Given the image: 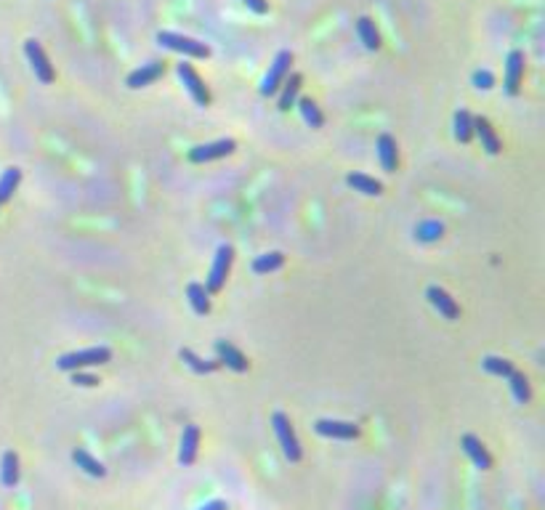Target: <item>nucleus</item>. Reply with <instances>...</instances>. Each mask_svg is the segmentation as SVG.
<instances>
[{
	"label": "nucleus",
	"mask_w": 545,
	"mask_h": 510,
	"mask_svg": "<svg viewBox=\"0 0 545 510\" xmlns=\"http://www.w3.org/2000/svg\"><path fill=\"white\" fill-rule=\"evenodd\" d=\"M112 359V351L107 346H93V349L72 351L56 359V367L64 372H78L83 367H96V364H107Z\"/></svg>",
	"instance_id": "f257e3e1"
},
{
	"label": "nucleus",
	"mask_w": 545,
	"mask_h": 510,
	"mask_svg": "<svg viewBox=\"0 0 545 510\" xmlns=\"http://www.w3.org/2000/svg\"><path fill=\"white\" fill-rule=\"evenodd\" d=\"M157 43L162 48H171L176 53H184V56H192V59H208L211 56V48L205 43L194 41V38H186V35H179V32H168L162 30L157 32Z\"/></svg>",
	"instance_id": "f03ea898"
},
{
	"label": "nucleus",
	"mask_w": 545,
	"mask_h": 510,
	"mask_svg": "<svg viewBox=\"0 0 545 510\" xmlns=\"http://www.w3.org/2000/svg\"><path fill=\"white\" fill-rule=\"evenodd\" d=\"M272 425H274L277 439H280V447H282L285 457H287L290 462L301 460L303 450H301V444H298V436H295V430H293V423L287 420V415H285V412H274Z\"/></svg>",
	"instance_id": "7ed1b4c3"
},
{
	"label": "nucleus",
	"mask_w": 545,
	"mask_h": 510,
	"mask_svg": "<svg viewBox=\"0 0 545 510\" xmlns=\"http://www.w3.org/2000/svg\"><path fill=\"white\" fill-rule=\"evenodd\" d=\"M290 64H293V53H290V51H280L274 64L269 67V72H266V78H263L261 96H274L277 90L282 88L285 78L290 75Z\"/></svg>",
	"instance_id": "20e7f679"
},
{
	"label": "nucleus",
	"mask_w": 545,
	"mask_h": 510,
	"mask_svg": "<svg viewBox=\"0 0 545 510\" xmlns=\"http://www.w3.org/2000/svg\"><path fill=\"white\" fill-rule=\"evenodd\" d=\"M176 75L181 78L184 83V88L189 90V96H192L200 107H208L211 104V90H208V85L202 83V78L197 75V70H194L192 64H176Z\"/></svg>",
	"instance_id": "39448f33"
},
{
	"label": "nucleus",
	"mask_w": 545,
	"mask_h": 510,
	"mask_svg": "<svg viewBox=\"0 0 545 510\" xmlns=\"http://www.w3.org/2000/svg\"><path fill=\"white\" fill-rule=\"evenodd\" d=\"M232 260H234V248L223 242L218 253H216V260H213V269L211 277H208V292H221L223 282L229 277V269H232Z\"/></svg>",
	"instance_id": "423d86ee"
},
{
	"label": "nucleus",
	"mask_w": 545,
	"mask_h": 510,
	"mask_svg": "<svg viewBox=\"0 0 545 510\" xmlns=\"http://www.w3.org/2000/svg\"><path fill=\"white\" fill-rule=\"evenodd\" d=\"M24 53H27V59H30V67L32 72H35V78L41 83H53L56 80V72H53V67H51V61L48 56H46V51H43V46L38 41H27L24 43Z\"/></svg>",
	"instance_id": "0eeeda50"
},
{
	"label": "nucleus",
	"mask_w": 545,
	"mask_h": 510,
	"mask_svg": "<svg viewBox=\"0 0 545 510\" xmlns=\"http://www.w3.org/2000/svg\"><path fill=\"white\" fill-rule=\"evenodd\" d=\"M237 149V141L234 139H221V141H213V144H200L189 152V160L202 165V162H213V160H221V157H229L232 152Z\"/></svg>",
	"instance_id": "6e6552de"
},
{
	"label": "nucleus",
	"mask_w": 545,
	"mask_h": 510,
	"mask_svg": "<svg viewBox=\"0 0 545 510\" xmlns=\"http://www.w3.org/2000/svg\"><path fill=\"white\" fill-rule=\"evenodd\" d=\"M162 75H165V61L152 59V61L142 64L139 70H133L131 75H128V88H133V90L147 88V85H152L154 80H160Z\"/></svg>",
	"instance_id": "1a4fd4ad"
},
{
	"label": "nucleus",
	"mask_w": 545,
	"mask_h": 510,
	"mask_svg": "<svg viewBox=\"0 0 545 510\" xmlns=\"http://www.w3.org/2000/svg\"><path fill=\"white\" fill-rule=\"evenodd\" d=\"M425 298H428V303H431L445 319H450V322L460 319V306H457L453 295H450L447 290H442L439 285H431V287L425 290Z\"/></svg>",
	"instance_id": "9d476101"
},
{
	"label": "nucleus",
	"mask_w": 545,
	"mask_h": 510,
	"mask_svg": "<svg viewBox=\"0 0 545 510\" xmlns=\"http://www.w3.org/2000/svg\"><path fill=\"white\" fill-rule=\"evenodd\" d=\"M314 430L324 436V439H356L359 436V425L356 423H346V420H317L314 423Z\"/></svg>",
	"instance_id": "9b49d317"
},
{
	"label": "nucleus",
	"mask_w": 545,
	"mask_h": 510,
	"mask_svg": "<svg viewBox=\"0 0 545 510\" xmlns=\"http://www.w3.org/2000/svg\"><path fill=\"white\" fill-rule=\"evenodd\" d=\"M522 78H524V53L522 51H511L508 53V67H505V93L508 96L519 93Z\"/></svg>",
	"instance_id": "f8f14e48"
},
{
	"label": "nucleus",
	"mask_w": 545,
	"mask_h": 510,
	"mask_svg": "<svg viewBox=\"0 0 545 510\" xmlns=\"http://www.w3.org/2000/svg\"><path fill=\"white\" fill-rule=\"evenodd\" d=\"M216 354H218V361L226 364L229 370L234 372H248L250 370V361L245 356L240 349H234L232 343H226V340H216Z\"/></svg>",
	"instance_id": "ddd939ff"
},
{
	"label": "nucleus",
	"mask_w": 545,
	"mask_h": 510,
	"mask_svg": "<svg viewBox=\"0 0 545 510\" xmlns=\"http://www.w3.org/2000/svg\"><path fill=\"white\" fill-rule=\"evenodd\" d=\"M197 450H200V428L189 423L186 428H184V436H181V452H179V462L181 465H192L197 460Z\"/></svg>",
	"instance_id": "4468645a"
},
{
	"label": "nucleus",
	"mask_w": 545,
	"mask_h": 510,
	"mask_svg": "<svg viewBox=\"0 0 545 510\" xmlns=\"http://www.w3.org/2000/svg\"><path fill=\"white\" fill-rule=\"evenodd\" d=\"M463 452L468 455V457H471V462H474L479 470H490V468H492V457H490L487 447L479 439H476V436H471V433H465V436H463Z\"/></svg>",
	"instance_id": "2eb2a0df"
},
{
	"label": "nucleus",
	"mask_w": 545,
	"mask_h": 510,
	"mask_svg": "<svg viewBox=\"0 0 545 510\" xmlns=\"http://www.w3.org/2000/svg\"><path fill=\"white\" fill-rule=\"evenodd\" d=\"M378 157H381V165H383L386 173H396L399 152H396V141L391 133H381V139H378Z\"/></svg>",
	"instance_id": "dca6fc26"
},
{
	"label": "nucleus",
	"mask_w": 545,
	"mask_h": 510,
	"mask_svg": "<svg viewBox=\"0 0 545 510\" xmlns=\"http://www.w3.org/2000/svg\"><path fill=\"white\" fill-rule=\"evenodd\" d=\"M474 133L479 136V141H482V147H485L490 154H500V149H503V144H500V139H497V133L495 128L490 125V120L487 117H474Z\"/></svg>",
	"instance_id": "f3484780"
},
{
	"label": "nucleus",
	"mask_w": 545,
	"mask_h": 510,
	"mask_svg": "<svg viewBox=\"0 0 545 510\" xmlns=\"http://www.w3.org/2000/svg\"><path fill=\"white\" fill-rule=\"evenodd\" d=\"M301 83L303 78L298 72H290L282 83V93H280V99H277V110L280 112H287L293 107L295 101H298V93H301Z\"/></svg>",
	"instance_id": "a211bd4d"
},
{
	"label": "nucleus",
	"mask_w": 545,
	"mask_h": 510,
	"mask_svg": "<svg viewBox=\"0 0 545 510\" xmlns=\"http://www.w3.org/2000/svg\"><path fill=\"white\" fill-rule=\"evenodd\" d=\"M19 455L14 450L3 452V460H0V481L6 489H14L19 484Z\"/></svg>",
	"instance_id": "6ab92c4d"
},
{
	"label": "nucleus",
	"mask_w": 545,
	"mask_h": 510,
	"mask_svg": "<svg viewBox=\"0 0 545 510\" xmlns=\"http://www.w3.org/2000/svg\"><path fill=\"white\" fill-rule=\"evenodd\" d=\"M72 460H75V465L78 468H83L88 476H93V479H104L107 476V468L101 465L96 457H93L91 452L88 450H83V447H78V450H72Z\"/></svg>",
	"instance_id": "aec40b11"
},
{
	"label": "nucleus",
	"mask_w": 545,
	"mask_h": 510,
	"mask_svg": "<svg viewBox=\"0 0 545 510\" xmlns=\"http://www.w3.org/2000/svg\"><path fill=\"white\" fill-rule=\"evenodd\" d=\"M179 356H181L184 364H186L189 370L197 372V375H211V372H216L218 367H221V361H218V359H213V361L202 359V356H197L192 349H181V351H179Z\"/></svg>",
	"instance_id": "412c9836"
},
{
	"label": "nucleus",
	"mask_w": 545,
	"mask_h": 510,
	"mask_svg": "<svg viewBox=\"0 0 545 510\" xmlns=\"http://www.w3.org/2000/svg\"><path fill=\"white\" fill-rule=\"evenodd\" d=\"M346 184L354 186L356 191L367 194V197H378V194H383V184L370 179V176H364V173H349V176H346Z\"/></svg>",
	"instance_id": "4be33fe9"
},
{
	"label": "nucleus",
	"mask_w": 545,
	"mask_h": 510,
	"mask_svg": "<svg viewBox=\"0 0 545 510\" xmlns=\"http://www.w3.org/2000/svg\"><path fill=\"white\" fill-rule=\"evenodd\" d=\"M186 295H189V303H192L194 314L205 317V314L211 311V292H208V287H205L202 282H192V285L186 287Z\"/></svg>",
	"instance_id": "5701e85b"
},
{
	"label": "nucleus",
	"mask_w": 545,
	"mask_h": 510,
	"mask_svg": "<svg viewBox=\"0 0 545 510\" xmlns=\"http://www.w3.org/2000/svg\"><path fill=\"white\" fill-rule=\"evenodd\" d=\"M455 139L460 144H468L474 139V117L468 110H457L455 112Z\"/></svg>",
	"instance_id": "b1692460"
},
{
	"label": "nucleus",
	"mask_w": 545,
	"mask_h": 510,
	"mask_svg": "<svg viewBox=\"0 0 545 510\" xmlns=\"http://www.w3.org/2000/svg\"><path fill=\"white\" fill-rule=\"evenodd\" d=\"M356 32H359V38H362L364 48L367 51H378L381 48V35L375 30V21L370 16H362V19L356 21Z\"/></svg>",
	"instance_id": "393cba45"
},
{
	"label": "nucleus",
	"mask_w": 545,
	"mask_h": 510,
	"mask_svg": "<svg viewBox=\"0 0 545 510\" xmlns=\"http://www.w3.org/2000/svg\"><path fill=\"white\" fill-rule=\"evenodd\" d=\"M295 104H298V112H301L303 122H306L309 128H322V125H324V115L319 112V107H317L312 99H298Z\"/></svg>",
	"instance_id": "a878e982"
},
{
	"label": "nucleus",
	"mask_w": 545,
	"mask_h": 510,
	"mask_svg": "<svg viewBox=\"0 0 545 510\" xmlns=\"http://www.w3.org/2000/svg\"><path fill=\"white\" fill-rule=\"evenodd\" d=\"M21 181V170L19 168H6L3 170V176H0V205L3 202H9L14 197V191L19 186Z\"/></svg>",
	"instance_id": "bb28decb"
},
{
	"label": "nucleus",
	"mask_w": 545,
	"mask_h": 510,
	"mask_svg": "<svg viewBox=\"0 0 545 510\" xmlns=\"http://www.w3.org/2000/svg\"><path fill=\"white\" fill-rule=\"evenodd\" d=\"M508 383H511V391H514V399L519 404H529L532 399V388H529V381L524 378V372H511L508 375Z\"/></svg>",
	"instance_id": "cd10ccee"
},
{
	"label": "nucleus",
	"mask_w": 545,
	"mask_h": 510,
	"mask_svg": "<svg viewBox=\"0 0 545 510\" xmlns=\"http://www.w3.org/2000/svg\"><path fill=\"white\" fill-rule=\"evenodd\" d=\"M285 266V255L282 253H266V255H258V258L253 260V271L255 274H272V271L282 269Z\"/></svg>",
	"instance_id": "c85d7f7f"
},
{
	"label": "nucleus",
	"mask_w": 545,
	"mask_h": 510,
	"mask_svg": "<svg viewBox=\"0 0 545 510\" xmlns=\"http://www.w3.org/2000/svg\"><path fill=\"white\" fill-rule=\"evenodd\" d=\"M482 367H485L490 375H497V378H508L511 372H514V364L508 359H500V356H487L482 361Z\"/></svg>",
	"instance_id": "c756f323"
},
{
	"label": "nucleus",
	"mask_w": 545,
	"mask_h": 510,
	"mask_svg": "<svg viewBox=\"0 0 545 510\" xmlns=\"http://www.w3.org/2000/svg\"><path fill=\"white\" fill-rule=\"evenodd\" d=\"M474 85L479 90H490L492 85H495V75L490 70H476L474 72Z\"/></svg>",
	"instance_id": "7c9ffc66"
},
{
	"label": "nucleus",
	"mask_w": 545,
	"mask_h": 510,
	"mask_svg": "<svg viewBox=\"0 0 545 510\" xmlns=\"http://www.w3.org/2000/svg\"><path fill=\"white\" fill-rule=\"evenodd\" d=\"M75 386H83V388H93V386H99V378L96 375H88V372H83V370H78V372H72V378H70Z\"/></svg>",
	"instance_id": "2f4dec72"
},
{
	"label": "nucleus",
	"mask_w": 545,
	"mask_h": 510,
	"mask_svg": "<svg viewBox=\"0 0 545 510\" xmlns=\"http://www.w3.org/2000/svg\"><path fill=\"white\" fill-rule=\"evenodd\" d=\"M245 6L250 11H255V14H266V11H269V3H266V0H245Z\"/></svg>",
	"instance_id": "473e14b6"
},
{
	"label": "nucleus",
	"mask_w": 545,
	"mask_h": 510,
	"mask_svg": "<svg viewBox=\"0 0 545 510\" xmlns=\"http://www.w3.org/2000/svg\"><path fill=\"white\" fill-rule=\"evenodd\" d=\"M200 510H229V505L223 500H213V502H208V505H202Z\"/></svg>",
	"instance_id": "72a5a7b5"
}]
</instances>
